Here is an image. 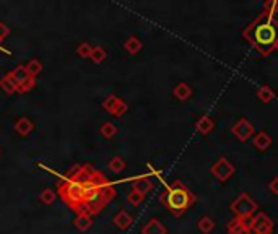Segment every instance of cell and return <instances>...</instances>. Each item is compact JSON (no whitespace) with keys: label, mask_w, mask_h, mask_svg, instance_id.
<instances>
[{"label":"cell","mask_w":278,"mask_h":234,"mask_svg":"<svg viewBox=\"0 0 278 234\" xmlns=\"http://www.w3.org/2000/svg\"><path fill=\"white\" fill-rule=\"evenodd\" d=\"M242 38L262 57L274 54L278 42V20L260 12L254 22L242 30Z\"/></svg>","instance_id":"obj_1"},{"label":"cell","mask_w":278,"mask_h":234,"mask_svg":"<svg viewBox=\"0 0 278 234\" xmlns=\"http://www.w3.org/2000/svg\"><path fill=\"white\" fill-rule=\"evenodd\" d=\"M83 187H85V192H83V208L92 216L98 214L118 195L116 187L104 178L102 172H98V176L92 182H88Z\"/></svg>","instance_id":"obj_2"},{"label":"cell","mask_w":278,"mask_h":234,"mask_svg":"<svg viewBox=\"0 0 278 234\" xmlns=\"http://www.w3.org/2000/svg\"><path fill=\"white\" fill-rule=\"evenodd\" d=\"M196 195L182 180H172L171 184H166L164 190L160 195V202L174 216H182L196 204Z\"/></svg>","instance_id":"obj_3"},{"label":"cell","mask_w":278,"mask_h":234,"mask_svg":"<svg viewBox=\"0 0 278 234\" xmlns=\"http://www.w3.org/2000/svg\"><path fill=\"white\" fill-rule=\"evenodd\" d=\"M83 192H85L83 184L74 179L64 178L62 182H59V186H57V195L74 213L85 212V208H83Z\"/></svg>","instance_id":"obj_4"},{"label":"cell","mask_w":278,"mask_h":234,"mask_svg":"<svg viewBox=\"0 0 278 234\" xmlns=\"http://www.w3.org/2000/svg\"><path fill=\"white\" fill-rule=\"evenodd\" d=\"M231 212L234 213V218L249 221L257 212V204L250 198V195L248 192H242V194H239L234 200H232Z\"/></svg>","instance_id":"obj_5"},{"label":"cell","mask_w":278,"mask_h":234,"mask_svg":"<svg viewBox=\"0 0 278 234\" xmlns=\"http://www.w3.org/2000/svg\"><path fill=\"white\" fill-rule=\"evenodd\" d=\"M7 75L15 82L18 90H20V94L28 93V91H31L36 86V78H33L28 74L24 65H16V67L14 70H10Z\"/></svg>","instance_id":"obj_6"},{"label":"cell","mask_w":278,"mask_h":234,"mask_svg":"<svg viewBox=\"0 0 278 234\" xmlns=\"http://www.w3.org/2000/svg\"><path fill=\"white\" fill-rule=\"evenodd\" d=\"M210 172H212L213 178L218 179L220 182H226V180H230L232 176H234L236 168H234V164H232L231 161H228L226 158H218L215 162H213Z\"/></svg>","instance_id":"obj_7"},{"label":"cell","mask_w":278,"mask_h":234,"mask_svg":"<svg viewBox=\"0 0 278 234\" xmlns=\"http://www.w3.org/2000/svg\"><path fill=\"white\" fill-rule=\"evenodd\" d=\"M249 228L250 232L254 234H272L274 232V221L267 213H256L254 216L249 220Z\"/></svg>","instance_id":"obj_8"},{"label":"cell","mask_w":278,"mask_h":234,"mask_svg":"<svg viewBox=\"0 0 278 234\" xmlns=\"http://www.w3.org/2000/svg\"><path fill=\"white\" fill-rule=\"evenodd\" d=\"M101 106H102V109H104V110H108L109 114H112L116 117H122L127 112V109H128L127 102L122 100V98L116 96V94H109L106 100L102 101Z\"/></svg>","instance_id":"obj_9"},{"label":"cell","mask_w":278,"mask_h":234,"mask_svg":"<svg viewBox=\"0 0 278 234\" xmlns=\"http://www.w3.org/2000/svg\"><path fill=\"white\" fill-rule=\"evenodd\" d=\"M231 132L239 142H248L250 136L254 135V126H252L246 117H241V119L231 127Z\"/></svg>","instance_id":"obj_10"},{"label":"cell","mask_w":278,"mask_h":234,"mask_svg":"<svg viewBox=\"0 0 278 234\" xmlns=\"http://www.w3.org/2000/svg\"><path fill=\"white\" fill-rule=\"evenodd\" d=\"M14 128H15V132L20 136H28L34 130V122L31 120L30 117L22 116V117H18V119L15 120Z\"/></svg>","instance_id":"obj_11"},{"label":"cell","mask_w":278,"mask_h":234,"mask_svg":"<svg viewBox=\"0 0 278 234\" xmlns=\"http://www.w3.org/2000/svg\"><path fill=\"white\" fill-rule=\"evenodd\" d=\"M226 231H228V234H252L249 228V221H244L239 218L230 220L228 224H226Z\"/></svg>","instance_id":"obj_12"},{"label":"cell","mask_w":278,"mask_h":234,"mask_svg":"<svg viewBox=\"0 0 278 234\" xmlns=\"http://www.w3.org/2000/svg\"><path fill=\"white\" fill-rule=\"evenodd\" d=\"M98 172L100 171H96V169L92 166V164H88V162H85V164H82L80 166V171H78V174L75 176V179L74 180H76V182H80V184H88V182H92L96 176H98Z\"/></svg>","instance_id":"obj_13"},{"label":"cell","mask_w":278,"mask_h":234,"mask_svg":"<svg viewBox=\"0 0 278 234\" xmlns=\"http://www.w3.org/2000/svg\"><path fill=\"white\" fill-rule=\"evenodd\" d=\"M153 180L150 176H138L132 180V190H137L140 194L146 195L150 190H153Z\"/></svg>","instance_id":"obj_14"},{"label":"cell","mask_w":278,"mask_h":234,"mask_svg":"<svg viewBox=\"0 0 278 234\" xmlns=\"http://www.w3.org/2000/svg\"><path fill=\"white\" fill-rule=\"evenodd\" d=\"M142 234H168V230L158 218H152L142 226Z\"/></svg>","instance_id":"obj_15"},{"label":"cell","mask_w":278,"mask_h":234,"mask_svg":"<svg viewBox=\"0 0 278 234\" xmlns=\"http://www.w3.org/2000/svg\"><path fill=\"white\" fill-rule=\"evenodd\" d=\"M74 226L80 232H86L90 228L93 226V216L86 212H80L76 213V216L74 220Z\"/></svg>","instance_id":"obj_16"},{"label":"cell","mask_w":278,"mask_h":234,"mask_svg":"<svg viewBox=\"0 0 278 234\" xmlns=\"http://www.w3.org/2000/svg\"><path fill=\"white\" fill-rule=\"evenodd\" d=\"M132 223H134V218L126 210L118 212L114 214V218H112V224L118 228V230H122V231L128 230V228L132 226Z\"/></svg>","instance_id":"obj_17"},{"label":"cell","mask_w":278,"mask_h":234,"mask_svg":"<svg viewBox=\"0 0 278 234\" xmlns=\"http://www.w3.org/2000/svg\"><path fill=\"white\" fill-rule=\"evenodd\" d=\"M252 145H254L258 152H267V150L272 146V136L264 132V130H260L258 134L254 135V140H252Z\"/></svg>","instance_id":"obj_18"},{"label":"cell","mask_w":278,"mask_h":234,"mask_svg":"<svg viewBox=\"0 0 278 234\" xmlns=\"http://www.w3.org/2000/svg\"><path fill=\"white\" fill-rule=\"evenodd\" d=\"M213 128H215V120H213L210 116L198 117V120L196 122V130L200 135H208L212 134Z\"/></svg>","instance_id":"obj_19"},{"label":"cell","mask_w":278,"mask_h":234,"mask_svg":"<svg viewBox=\"0 0 278 234\" xmlns=\"http://www.w3.org/2000/svg\"><path fill=\"white\" fill-rule=\"evenodd\" d=\"M172 94L179 101H187L192 98V88L187 83H178L172 90Z\"/></svg>","instance_id":"obj_20"},{"label":"cell","mask_w":278,"mask_h":234,"mask_svg":"<svg viewBox=\"0 0 278 234\" xmlns=\"http://www.w3.org/2000/svg\"><path fill=\"white\" fill-rule=\"evenodd\" d=\"M257 98H258V101H262L264 104H268L272 102L276 98L275 94V91L272 86H267V84H264V86H258L257 90Z\"/></svg>","instance_id":"obj_21"},{"label":"cell","mask_w":278,"mask_h":234,"mask_svg":"<svg viewBox=\"0 0 278 234\" xmlns=\"http://www.w3.org/2000/svg\"><path fill=\"white\" fill-rule=\"evenodd\" d=\"M142 48H144V44H142V41H140V39H138L137 36L127 38L126 42H124V49H126L130 56L138 54V52L142 50Z\"/></svg>","instance_id":"obj_22"},{"label":"cell","mask_w":278,"mask_h":234,"mask_svg":"<svg viewBox=\"0 0 278 234\" xmlns=\"http://www.w3.org/2000/svg\"><path fill=\"white\" fill-rule=\"evenodd\" d=\"M215 220H213L212 216H208V214H204L202 218L198 220V223H197V228H198V231L202 232V234H210L213 230H215Z\"/></svg>","instance_id":"obj_23"},{"label":"cell","mask_w":278,"mask_h":234,"mask_svg":"<svg viewBox=\"0 0 278 234\" xmlns=\"http://www.w3.org/2000/svg\"><path fill=\"white\" fill-rule=\"evenodd\" d=\"M0 88L5 94H15V93H20V90L15 84V82L12 80L8 75H5L4 78H0Z\"/></svg>","instance_id":"obj_24"},{"label":"cell","mask_w":278,"mask_h":234,"mask_svg":"<svg viewBox=\"0 0 278 234\" xmlns=\"http://www.w3.org/2000/svg\"><path fill=\"white\" fill-rule=\"evenodd\" d=\"M108 168H109V171L119 174V172H122L126 169V161H124V158H122V156H114L112 160H109Z\"/></svg>","instance_id":"obj_25"},{"label":"cell","mask_w":278,"mask_h":234,"mask_svg":"<svg viewBox=\"0 0 278 234\" xmlns=\"http://www.w3.org/2000/svg\"><path fill=\"white\" fill-rule=\"evenodd\" d=\"M24 67H26V72L33 78H36L42 72V64H41L40 58H31V60L24 65Z\"/></svg>","instance_id":"obj_26"},{"label":"cell","mask_w":278,"mask_h":234,"mask_svg":"<svg viewBox=\"0 0 278 234\" xmlns=\"http://www.w3.org/2000/svg\"><path fill=\"white\" fill-rule=\"evenodd\" d=\"M106 57H108V52L104 50V48H101V46H94L93 50H92V56H90V58H92L93 64L104 62Z\"/></svg>","instance_id":"obj_27"},{"label":"cell","mask_w":278,"mask_h":234,"mask_svg":"<svg viewBox=\"0 0 278 234\" xmlns=\"http://www.w3.org/2000/svg\"><path fill=\"white\" fill-rule=\"evenodd\" d=\"M100 134L104 136V138H112V136L118 135V127H116L112 122H104L100 127Z\"/></svg>","instance_id":"obj_28"},{"label":"cell","mask_w":278,"mask_h":234,"mask_svg":"<svg viewBox=\"0 0 278 234\" xmlns=\"http://www.w3.org/2000/svg\"><path fill=\"white\" fill-rule=\"evenodd\" d=\"M57 198V194L52 188H44V190L40 194V202L44 205H52Z\"/></svg>","instance_id":"obj_29"},{"label":"cell","mask_w":278,"mask_h":234,"mask_svg":"<svg viewBox=\"0 0 278 234\" xmlns=\"http://www.w3.org/2000/svg\"><path fill=\"white\" fill-rule=\"evenodd\" d=\"M264 13H267V15L276 18L278 15V0H267V2H264Z\"/></svg>","instance_id":"obj_30"},{"label":"cell","mask_w":278,"mask_h":234,"mask_svg":"<svg viewBox=\"0 0 278 234\" xmlns=\"http://www.w3.org/2000/svg\"><path fill=\"white\" fill-rule=\"evenodd\" d=\"M144 200H145V195L137 192V190H130V192H128V195H127V202L130 205H134V206L142 205V204H144Z\"/></svg>","instance_id":"obj_31"},{"label":"cell","mask_w":278,"mask_h":234,"mask_svg":"<svg viewBox=\"0 0 278 234\" xmlns=\"http://www.w3.org/2000/svg\"><path fill=\"white\" fill-rule=\"evenodd\" d=\"M92 50H93V48L88 42H80L78 46H76V49H75L76 56L82 57V58H90V56H92Z\"/></svg>","instance_id":"obj_32"},{"label":"cell","mask_w":278,"mask_h":234,"mask_svg":"<svg viewBox=\"0 0 278 234\" xmlns=\"http://www.w3.org/2000/svg\"><path fill=\"white\" fill-rule=\"evenodd\" d=\"M10 34V28L8 24H5L4 22H0V42H4L7 36Z\"/></svg>","instance_id":"obj_33"},{"label":"cell","mask_w":278,"mask_h":234,"mask_svg":"<svg viewBox=\"0 0 278 234\" xmlns=\"http://www.w3.org/2000/svg\"><path fill=\"white\" fill-rule=\"evenodd\" d=\"M80 166H82V164H74V166L67 171L66 178H67V179H75V176L78 174V171H80Z\"/></svg>","instance_id":"obj_34"},{"label":"cell","mask_w":278,"mask_h":234,"mask_svg":"<svg viewBox=\"0 0 278 234\" xmlns=\"http://www.w3.org/2000/svg\"><path fill=\"white\" fill-rule=\"evenodd\" d=\"M268 190H270L272 194H274V195H278V176H275V178L270 180Z\"/></svg>","instance_id":"obj_35"},{"label":"cell","mask_w":278,"mask_h":234,"mask_svg":"<svg viewBox=\"0 0 278 234\" xmlns=\"http://www.w3.org/2000/svg\"><path fill=\"white\" fill-rule=\"evenodd\" d=\"M0 50H2V52H5V54H7V56H12V54H14V52H10L8 49H5V48H2V46H0Z\"/></svg>","instance_id":"obj_36"},{"label":"cell","mask_w":278,"mask_h":234,"mask_svg":"<svg viewBox=\"0 0 278 234\" xmlns=\"http://www.w3.org/2000/svg\"><path fill=\"white\" fill-rule=\"evenodd\" d=\"M275 52H278V42H276V46H275Z\"/></svg>","instance_id":"obj_37"},{"label":"cell","mask_w":278,"mask_h":234,"mask_svg":"<svg viewBox=\"0 0 278 234\" xmlns=\"http://www.w3.org/2000/svg\"><path fill=\"white\" fill-rule=\"evenodd\" d=\"M0 154H2V148H0Z\"/></svg>","instance_id":"obj_38"}]
</instances>
